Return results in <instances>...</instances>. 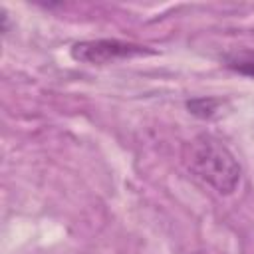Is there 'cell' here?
Instances as JSON below:
<instances>
[{"label":"cell","mask_w":254,"mask_h":254,"mask_svg":"<svg viewBox=\"0 0 254 254\" xmlns=\"http://www.w3.org/2000/svg\"><path fill=\"white\" fill-rule=\"evenodd\" d=\"M224 65L242 73L254 77V52L252 50H238L224 56Z\"/></svg>","instance_id":"obj_3"},{"label":"cell","mask_w":254,"mask_h":254,"mask_svg":"<svg viewBox=\"0 0 254 254\" xmlns=\"http://www.w3.org/2000/svg\"><path fill=\"white\" fill-rule=\"evenodd\" d=\"M71 58L81 64L91 65H105L137 56H149L155 54L147 46L133 44V42H121V40H85L71 46Z\"/></svg>","instance_id":"obj_2"},{"label":"cell","mask_w":254,"mask_h":254,"mask_svg":"<svg viewBox=\"0 0 254 254\" xmlns=\"http://www.w3.org/2000/svg\"><path fill=\"white\" fill-rule=\"evenodd\" d=\"M216 105H218V99H192L187 103V107L198 115V117H210L214 111H216Z\"/></svg>","instance_id":"obj_4"},{"label":"cell","mask_w":254,"mask_h":254,"mask_svg":"<svg viewBox=\"0 0 254 254\" xmlns=\"http://www.w3.org/2000/svg\"><path fill=\"white\" fill-rule=\"evenodd\" d=\"M183 157L189 171L220 194H232L240 185V163L230 149L212 135L200 133L190 139L185 145Z\"/></svg>","instance_id":"obj_1"},{"label":"cell","mask_w":254,"mask_h":254,"mask_svg":"<svg viewBox=\"0 0 254 254\" xmlns=\"http://www.w3.org/2000/svg\"><path fill=\"white\" fill-rule=\"evenodd\" d=\"M194 254H206V252H194Z\"/></svg>","instance_id":"obj_5"}]
</instances>
